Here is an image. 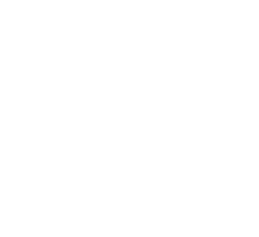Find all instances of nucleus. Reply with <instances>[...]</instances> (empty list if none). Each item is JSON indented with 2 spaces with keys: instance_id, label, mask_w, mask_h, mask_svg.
<instances>
[]
</instances>
